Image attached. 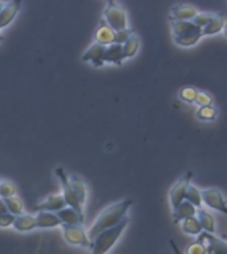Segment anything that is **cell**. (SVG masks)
<instances>
[{
	"label": "cell",
	"mask_w": 227,
	"mask_h": 254,
	"mask_svg": "<svg viewBox=\"0 0 227 254\" xmlns=\"http://www.w3.org/2000/svg\"><path fill=\"white\" fill-rule=\"evenodd\" d=\"M131 205H133V201L130 198H126V200L114 202L111 206H108L107 209L100 214L99 218L93 222V225L91 226V229L88 232L89 240L92 241L100 232L109 229L112 226L117 225L119 221H122L123 218L126 217L127 212H129Z\"/></svg>",
	"instance_id": "obj_1"
},
{
	"label": "cell",
	"mask_w": 227,
	"mask_h": 254,
	"mask_svg": "<svg viewBox=\"0 0 227 254\" xmlns=\"http://www.w3.org/2000/svg\"><path fill=\"white\" fill-rule=\"evenodd\" d=\"M129 225V218L125 217L122 221H119L117 225L112 226L109 229L100 232L93 240H92V254H108L111 249L117 244L121 237V234Z\"/></svg>",
	"instance_id": "obj_2"
},
{
	"label": "cell",
	"mask_w": 227,
	"mask_h": 254,
	"mask_svg": "<svg viewBox=\"0 0 227 254\" xmlns=\"http://www.w3.org/2000/svg\"><path fill=\"white\" fill-rule=\"evenodd\" d=\"M64 240L73 246H80L85 249H92V241L88 237L87 230L83 225H61Z\"/></svg>",
	"instance_id": "obj_3"
},
{
	"label": "cell",
	"mask_w": 227,
	"mask_h": 254,
	"mask_svg": "<svg viewBox=\"0 0 227 254\" xmlns=\"http://www.w3.org/2000/svg\"><path fill=\"white\" fill-rule=\"evenodd\" d=\"M104 21L113 29L119 31L123 28H127V15L123 8L117 5L115 3L108 4V7L104 11Z\"/></svg>",
	"instance_id": "obj_4"
},
{
	"label": "cell",
	"mask_w": 227,
	"mask_h": 254,
	"mask_svg": "<svg viewBox=\"0 0 227 254\" xmlns=\"http://www.w3.org/2000/svg\"><path fill=\"white\" fill-rule=\"evenodd\" d=\"M199 244L206 249L207 254H227V244L223 238L217 237L214 233H209L202 230L198 234Z\"/></svg>",
	"instance_id": "obj_5"
},
{
	"label": "cell",
	"mask_w": 227,
	"mask_h": 254,
	"mask_svg": "<svg viewBox=\"0 0 227 254\" xmlns=\"http://www.w3.org/2000/svg\"><path fill=\"white\" fill-rule=\"evenodd\" d=\"M56 175L57 178L60 179V183H61V187H63V197L64 201L68 206H72V208H76V209H81L84 208V202L80 201L79 196L75 193V190H72L71 184H69V179H68V175L64 172L63 168H56Z\"/></svg>",
	"instance_id": "obj_6"
},
{
	"label": "cell",
	"mask_w": 227,
	"mask_h": 254,
	"mask_svg": "<svg viewBox=\"0 0 227 254\" xmlns=\"http://www.w3.org/2000/svg\"><path fill=\"white\" fill-rule=\"evenodd\" d=\"M201 194H202V205H206L207 208L217 210V212L227 213L226 200L223 197L221 190H215V188H209V190H201Z\"/></svg>",
	"instance_id": "obj_7"
},
{
	"label": "cell",
	"mask_w": 227,
	"mask_h": 254,
	"mask_svg": "<svg viewBox=\"0 0 227 254\" xmlns=\"http://www.w3.org/2000/svg\"><path fill=\"white\" fill-rule=\"evenodd\" d=\"M190 182H191V174H186L183 176L181 180L175 183L173 188L170 190V194H169V197H170V204H171V208L174 209L177 206L181 204V202L185 200V194H186V190H187V187L190 186Z\"/></svg>",
	"instance_id": "obj_8"
},
{
	"label": "cell",
	"mask_w": 227,
	"mask_h": 254,
	"mask_svg": "<svg viewBox=\"0 0 227 254\" xmlns=\"http://www.w3.org/2000/svg\"><path fill=\"white\" fill-rule=\"evenodd\" d=\"M56 214L64 225H84V212L81 209L65 205Z\"/></svg>",
	"instance_id": "obj_9"
},
{
	"label": "cell",
	"mask_w": 227,
	"mask_h": 254,
	"mask_svg": "<svg viewBox=\"0 0 227 254\" xmlns=\"http://www.w3.org/2000/svg\"><path fill=\"white\" fill-rule=\"evenodd\" d=\"M23 0H9L0 11V31L7 28L19 13Z\"/></svg>",
	"instance_id": "obj_10"
},
{
	"label": "cell",
	"mask_w": 227,
	"mask_h": 254,
	"mask_svg": "<svg viewBox=\"0 0 227 254\" xmlns=\"http://www.w3.org/2000/svg\"><path fill=\"white\" fill-rule=\"evenodd\" d=\"M67 205L64 201L63 194H48L47 197H44L41 201L35 206V209L37 212H59L60 209H63L64 206Z\"/></svg>",
	"instance_id": "obj_11"
},
{
	"label": "cell",
	"mask_w": 227,
	"mask_h": 254,
	"mask_svg": "<svg viewBox=\"0 0 227 254\" xmlns=\"http://www.w3.org/2000/svg\"><path fill=\"white\" fill-rule=\"evenodd\" d=\"M198 13V9L191 4H178L171 8L169 19L171 21H190L195 15Z\"/></svg>",
	"instance_id": "obj_12"
},
{
	"label": "cell",
	"mask_w": 227,
	"mask_h": 254,
	"mask_svg": "<svg viewBox=\"0 0 227 254\" xmlns=\"http://www.w3.org/2000/svg\"><path fill=\"white\" fill-rule=\"evenodd\" d=\"M105 48L104 45H100V44L95 43L92 47H89L85 53L83 55V61L85 63L93 64L95 66H103L105 64V60H104V56H105Z\"/></svg>",
	"instance_id": "obj_13"
},
{
	"label": "cell",
	"mask_w": 227,
	"mask_h": 254,
	"mask_svg": "<svg viewBox=\"0 0 227 254\" xmlns=\"http://www.w3.org/2000/svg\"><path fill=\"white\" fill-rule=\"evenodd\" d=\"M36 218V228H41V229H51V228H59L61 226V221L57 217L55 212H39L35 216Z\"/></svg>",
	"instance_id": "obj_14"
},
{
	"label": "cell",
	"mask_w": 227,
	"mask_h": 254,
	"mask_svg": "<svg viewBox=\"0 0 227 254\" xmlns=\"http://www.w3.org/2000/svg\"><path fill=\"white\" fill-rule=\"evenodd\" d=\"M95 40L96 43L100 44V45L108 47V45L114 43V31L105 21H103L96 29Z\"/></svg>",
	"instance_id": "obj_15"
},
{
	"label": "cell",
	"mask_w": 227,
	"mask_h": 254,
	"mask_svg": "<svg viewBox=\"0 0 227 254\" xmlns=\"http://www.w3.org/2000/svg\"><path fill=\"white\" fill-rule=\"evenodd\" d=\"M223 28H225V16H223V13H217V15L211 16L209 23L201 31H202L203 36H211L219 33Z\"/></svg>",
	"instance_id": "obj_16"
},
{
	"label": "cell",
	"mask_w": 227,
	"mask_h": 254,
	"mask_svg": "<svg viewBox=\"0 0 227 254\" xmlns=\"http://www.w3.org/2000/svg\"><path fill=\"white\" fill-rule=\"evenodd\" d=\"M105 63L115 64V65H121L122 61L125 60L122 52V45L119 44H111L105 48V56H104Z\"/></svg>",
	"instance_id": "obj_17"
},
{
	"label": "cell",
	"mask_w": 227,
	"mask_h": 254,
	"mask_svg": "<svg viewBox=\"0 0 227 254\" xmlns=\"http://www.w3.org/2000/svg\"><path fill=\"white\" fill-rule=\"evenodd\" d=\"M195 216H197L199 224L202 226V230L209 232V233H215V230H217V222H215V218L213 217V214L210 212H207L203 208H199V209H197Z\"/></svg>",
	"instance_id": "obj_18"
},
{
	"label": "cell",
	"mask_w": 227,
	"mask_h": 254,
	"mask_svg": "<svg viewBox=\"0 0 227 254\" xmlns=\"http://www.w3.org/2000/svg\"><path fill=\"white\" fill-rule=\"evenodd\" d=\"M173 210H174L173 218H174L175 224H179V222L183 221L185 218L195 216V213H197V208H195L194 205H191L190 202H187L186 200H183V201Z\"/></svg>",
	"instance_id": "obj_19"
},
{
	"label": "cell",
	"mask_w": 227,
	"mask_h": 254,
	"mask_svg": "<svg viewBox=\"0 0 227 254\" xmlns=\"http://www.w3.org/2000/svg\"><path fill=\"white\" fill-rule=\"evenodd\" d=\"M12 226L17 232H29V230L36 229V218L32 214L23 213L20 216H16Z\"/></svg>",
	"instance_id": "obj_20"
},
{
	"label": "cell",
	"mask_w": 227,
	"mask_h": 254,
	"mask_svg": "<svg viewBox=\"0 0 227 254\" xmlns=\"http://www.w3.org/2000/svg\"><path fill=\"white\" fill-rule=\"evenodd\" d=\"M201 37H203L202 31L201 29H197L194 32H190V33H186V35L182 36H174V43L178 45V47H193L195 44L198 43Z\"/></svg>",
	"instance_id": "obj_21"
},
{
	"label": "cell",
	"mask_w": 227,
	"mask_h": 254,
	"mask_svg": "<svg viewBox=\"0 0 227 254\" xmlns=\"http://www.w3.org/2000/svg\"><path fill=\"white\" fill-rule=\"evenodd\" d=\"M69 179V184H71L72 190H75V193L79 196L80 201L84 202L87 201V194H88V190H87V186H85V183L83 180H80L79 178H76V176H68Z\"/></svg>",
	"instance_id": "obj_22"
},
{
	"label": "cell",
	"mask_w": 227,
	"mask_h": 254,
	"mask_svg": "<svg viewBox=\"0 0 227 254\" xmlns=\"http://www.w3.org/2000/svg\"><path fill=\"white\" fill-rule=\"evenodd\" d=\"M139 48V40L138 37L133 33V35L129 37V39L122 44V52H123V57L125 59H131L137 55Z\"/></svg>",
	"instance_id": "obj_23"
},
{
	"label": "cell",
	"mask_w": 227,
	"mask_h": 254,
	"mask_svg": "<svg viewBox=\"0 0 227 254\" xmlns=\"http://www.w3.org/2000/svg\"><path fill=\"white\" fill-rule=\"evenodd\" d=\"M4 201H5V205H7L8 213L13 214V216H20V214L24 213V205L23 201H21V198L19 196H11V197L4 198Z\"/></svg>",
	"instance_id": "obj_24"
},
{
	"label": "cell",
	"mask_w": 227,
	"mask_h": 254,
	"mask_svg": "<svg viewBox=\"0 0 227 254\" xmlns=\"http://www.w3.org/2000/svg\"><path fill=\"white\" fill-rule=\"evenodd\" d=\"M182 222V230L185 233L191 234V236H198L202 232V226L199 224L197 216H191L189 218H185Z\"/></svg>",
	"instance_id": "obj_25"
},
{
	"label": "cell",
	"mask_w": 227,
	"mask_h": 254,
	"mask_svg": "<svg viewBox=\"0 0 227 254\" xmlns=\"http://www.w3.org/2000/svg\"><path fill=\"white\" fill-rule=\"evenodd\" d=\"M185 200L187 202H190L191 205H194L197 209L202 208V194H201V190L195 186H191L190 184V186L187 187Z\"/></svg>",
	"instance_id": "obj_26"
},
{
	"label": "cell",
	"mask_w": 227,
	"mask_h": 254,
	"mask_svg": "<svg viewBox=\"0 0 227 254\" xmlns=\"http://www.w3.org/2000/svg\"><path fill=\"white\" fill-rule=\"evenodd\" d=\"M171 29L174 36H182L197 31L199 28L195 27L191 21H171Z\"/></svg>",
	"instance_id": "obj_27"
},
{
	"label": "cell",
	"mask_w": 227,
	"mask_h": 254,
	"mask_svg": "<svg viewBox=\"0 0 227 254\" xmlns=\"http://www.w3.org/2000/svg\"><path fill=\"white\" fill-rule=\"evenodd\" d=\"M217 115H218V111L215 109L213 105L210 106H202L199 107L198 111H197V118L199 121H206V122H211V121H214L217 118Z\"/></svg>",
	"instance_id": "obj_28"
},
{
	"label": "cell",
	"mask_w": 227,
	"mask_h": 254,
	"mask_svg": "<svg viewBox=\"0 0 227 254\" xmlns=\"http://www.w3.org/2000/svg\"><path fill=\"white\" fill-rule=\"evenodd\" d=\"M13 194H16V188L11 182H0V198L11 197Z\"/></svg>",
	"instance_id": "obj_29"
},
{
	"label": "cell",
	"mask_w": 227,
	"mask_h": 254,
	"mask_svg": "<svg viewBox=\"0 0 227 254\" xmlns=\"http://www.w3.org/2000/svg\"><path fill=\"white\" fill-rule=\"evenodd\" d=\"M211 16H213L211 13H205V12L201 13V12H198V13H197V15L190 20V21L194 24L195 27L199 28V29H202V28L209 23V20L211 19Z\"/></svg>",
	"instance_id": "obj_30"
},
{
	"label": "cell",
	"mask_w": 227,
	"mask_h": 254,
	"mask_svg": "<svg viewBox=\"0 0 227 254\" xmlns=\"http://www.w3.org/2000/svg\"><path fill=\"white\" fill-rule=\"evenodd\" d=\"M197 93L198 91L193 89V87H183L179 91V98L182 99L183 102L193 103L195 101V97H197Z\"/></svg>",
	"instance_id": "obj_31"
},
{
	"label": "cell",
	"mask_w": 227,
	"mask_h": 254,
	"mask_svg": "<svg viewBox=\"0 0 227 254\" xmlns=\"http://www.w3.org/2000/svg\"><path fill=\"white\" fill-rule=\"evenodd\" d=\"M133 35V31L129 29V28H123V29H119V31L114 32V44H119L122 45L125 41H126L130 36Z\"/></svg>",
	"instance_id": "obj_32"
},
{
	"label": "cell",
	"mask_w": 227,
	"mask_h": 254,
	"mask_svg": "<svg viewBox=\"0 0 227 254\" xmlns=\"http://www.w3.org/2000/svg\"><path fill=\"white\" fill-rule=\"evenodd\" d=\"M194 102L197 103L199 107L210 106L211 103H213V98H211V95H209L207 93H205V91H198Z\"/></svg>",
	"instance_id": "obj_33"
},
{
	"label": "cell",
	"mask_w": 227,
	"mask_h": 254,
	"mask_svg": "<svg viewBox=\"0 0 227 254\" xmlns=\"http://www.w3.org/2000/svg\"><path fill=\"white\" fill-rule=\"evenodd\" d=\"M185 254H207V253H206V249L202 246V244H199L198 241H194L187 246L186 250H185Z\"/></svg>",
	"instance_id": "obj_34"
},
{
	"label": "cell",
	"mask_w": 227,
	"mask_h": 254,
	"mask_svg": "<svg viewBox=\"0 0 227 254\" xmlns=\"http://www.w3.org/2000/svg\"><path fill=\"white\" fill-rule=\"evenodd\" d=\"M15 217L13 214L11 213H4V214H0V228H9L12 226L13 221H15Z\"/></svg>",
	"instance_id": "obj_35"
},
{
	"label": "cell",
	"mask_w": 227,
	"mask_h": 254,
	"mask_svg": "<svg viewBox=\"0 0 227 254\" xmlns=\"http://www.w3.org/2000/svg\"><path fill=\"white\" fill-rule=\"evenodd\" d=\"M7 205H5V201H4V198H0V214L7 213Z\"/></svg>",
	"instance_id": "obj_36"
},
{
	"label": "cell",
	"mask_w": 227,
	"mask_h": 254,
	"mask_svg": "<svg viewBox=\"0 0 227 254\" xmlns=\"http://www.w3.org/2000/svg\"><path fill=\"white\" fill-rule=\"evenodd\" d=\"M170 246H171V249H173V252H174V254H183L182 252H181V250L178 249V246L175 245V244L173 241H170Z\"/></svg>",
	"instance_id": "obj_37"
},
{
	"label": "cell",
	"mask_w": 227,
	"mask_h": 254,
	"mask_svg": "<svg viewBox=\"0 0 227 254\" xmlns=\"http://www.w3.org/2000/svg\"><path fill=\"white\" fill-rule=\"evenodd\" d=\"M4 4H5V3H4L3 0H0V11H1V8L4 7Z\"/></svg>",
	"instance_id": "obj_38"
},
{
	"label": "cell",
	"mask_w": 227,
	"mask_h": 254,
	"mask_svg": "<svg viewBox=\"0 0 227 254\" xmlns=\"http://www.w3.org/2000/svg\"><path fill=\"white\" fill-rule=\"evenodd\" d=\"M108 1V4H113L115 1V0H107Z\"/></svg>",
	"instance_id": "obj_39"
},
{
	"label": "cell",
	"mask_w": 227,
	"mask_h": 254,
	"mask_svg": "<svg viewBox=\"0 0 227 254\" xmlns=\"http://www.w3.org/2000/svg\"><path fill=\"white\" fill-rule=\"evenodd\" d=\"M3 40V35H1V31H0V41Z\"/></svg>",
	"instance_id": "obj_40"
}]
</instances>
